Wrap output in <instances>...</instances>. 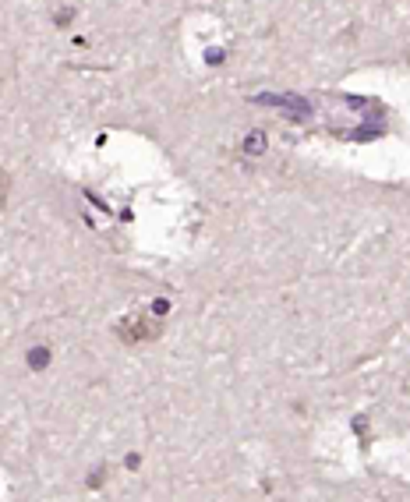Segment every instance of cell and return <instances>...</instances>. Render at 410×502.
<instances>
[{
    "label": "cell",
    "mask_w": 410,
    "mask_h": 502,
    "mask_svg": "<svg viewBox=\"0 0 410 502\" xmlns=\"http://www.w3.org/2000/svg\"><path fill=\"white\" fill-rule=\"evenodd\" d=\"M29 361H32V365H46V350H39V354L32 350V354H29Z\"/></svg>",
    "instance_id": "3"
},
{
    "label": "cell",
    "mask_w": 410,
    "mask_h": 502,
    "mask_svg": "<svg viewBox=\"0 0 410 502\" xmlns=\"http://www.w3.org/2000/svg\"><path fill=\"white\" fill-rule=\"evenodd\" d=\"M8 195H11V177H8L4 166H0V209L8 205Z\"/></svg>",
    "instance_id": "2"
},
{
    "label": "cell",
    "mask_w": 410,
    "mask_h": 502,
    "mask_svg": "<svg viewBox=\"0 0 410 502\" xmlns=\"http://www.w3.org/2000/svg\"><path fill=\"white\" fill-rule=\"evenodd\" d=\"M159 333H163V326H159V322H152V326H149V319H145V315H135V319H128V322H120V326H117V336H120L124 343L152 340V336H159Z\"/></svg>",
    "instance_id": "1"
}]
</instances>
